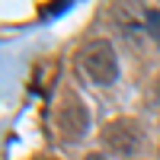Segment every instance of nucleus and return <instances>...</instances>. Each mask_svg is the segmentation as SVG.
<instances>
[{"mask_svg":"<svg viewBox=\"0 0 160 160\" xmlns=\"http://www.w3.org/2000/svg\"><path fill=\"white\" fill-rule=\"evenodd\" d=\"M77 61H80V71L99 87H109V83L118 80V58H115V48H112L109 38H93V42H87L80 48Z\"/></svg>","mask_w":160,"mask_h":160,"instance_id":"f257e3e1","label":"nucleus"},{"mask_svg":"<svg viewBox=\"0 0 160 160\" xmlns=\"http://www.w3.org/2000/svg\"><path fill=\"white\" fill-rule=\"evenodd\" d=\"M55 128H58V138L68 141V144H77L80 138L87 135L90 112H87V106L80 102L77 93H64L61 102L55 106Z\"/></svg>","mask_w":160,"mask_h":160,"instance_id":"f03ea898","label":"nucleus"},{"mask_svg":"<svg viewBox=\"0 0 160 160\" xmlns=\"http://www.w3.org/2000/svg\"><path fill=\"white\" fill-rule=\"evenodd\" d=\"M141 141H144V131L135 118H115V122H109L102 128V144L122 157H135Z\"/></svg>","mask_w":160,"mask_h":160,"instance_id":"7ed1b4c3","label":"nucleus"},{"mask_svg":"<svg viewBox=\"0 0 160 160\" xmlns=\"http://www.w3.org/2000/svg\"><path fill=\"white\" fill-rule=\"evenodd\" d=\"M55 77H58V64L55 61H45L35 68V77H32V90L38 93V96H48L51 87H55Z\"/></svg>","mask_w":160,"mask_h":160,"instance_id":"20e7f679","label":"nucleus"},{"mask_svg":"<svg viewBox=\"0 0 160 160\" xmlns=\"http://www.w3.org/2000/svg\"><path fill=\"white\" fill-rule=\"evenodd\" d=\"M144 29H148V35H154L160 42V10H154V7L144 10Z\"/></svg>","mask_w":160,"mask_h":160,"instance_id":"39448f33","label":"nucleus"},{"mask_svg":"<svg viewBox=\"0 0 160 160\" xmlns=\"http://www.w3.org/2000/svg\"><path fill=\"white\" fill-rule=\"evenodd\" d=\"M68 10H71V0H55L51 7L42 10V16L45 19H55V16H61V13H68Z\"/></svg>","mask_w":160,"mask_h":160,"instance_id":"423d86ee","label":"nucleus"},{"mask_svg":"<svg viewBox=\"0 0 160 160\" xmlns=\"http://www.w3.org/2000/svg\"><path fill=\"white\" fill-rule=\"evenodd\" d=\"M154 96H157V102H160V77H157V83H154Z\"/></svg>","mask_w":160,"mask_h":160,"instance_id":"0eeeda50","label":"nucleus"},{"mask_svg":"<svg viewBox=\"0 0 160 160\" xmlns=\"http://www.w3.org/2000/svg\"><path fill=\"white\" fill-rule=\"evenodd\" d=\"M87 160H109V157H102V154H90Z\"/></svg>","mask_w":160,"mask_h":160,"instance_id":"6e6552de","label":"nucleus"}]
</instances>
